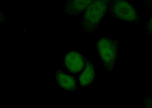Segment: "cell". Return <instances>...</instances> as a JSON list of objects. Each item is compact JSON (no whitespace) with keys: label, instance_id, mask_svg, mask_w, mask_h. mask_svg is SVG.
I'll return each instance as SVG.
<instances>
[{"label":"cell","instance_id":"cell-1","mask_svg":"<svg viewBox=\"0 0 152 108\" xmlns=\"http://www.w3.org/2000/svg\"><path fill=\"white\" fill-rule=\"evenodd\" d=\"M110 0H93L83 14L80 25L87 35L96 33L100 23L108 12Z\"/></svg>","mask_w":152,"mask_h":108},{"label":"cell","instance_id":"cell-2","mask_svg":"<svg viewBox=\"0 0 152 108\" xmlns=\"http://www.w3.org/2000/svg\"><path fill=\"white\" fill-rule=\"evenodd\" d=\"M120 48L118 40L108 35H102L95 43V50L102 64L109 74L115 70Z\"/></svg>","mask_w":152,"mask_h":108},{"label":"cell","instance_id":"cell-3","mask_svg":"<svg viewBox=\"0 0 152 108\" xmlns=\"http://www.w3.org/2000/svg\"><path fill=\"white\" fill-rule=\"evenodd\" d=\"M107 13L123 22L135 24L142 22L137 10L127 0H110Z\"/></svg>","mask_w":152,"mask_h":108},{"label":"cell","instance_id":"cell-4","mask_svg":"<svg viewBox=\"0 0 152 108\" xmlns=\"http://www.w3.org/2000/svg\"><path fill=\"white\" fill-rule=\"evenodd\" d=\"M65 68L72 74H78L85 67V59L77 51H72L67 52L64 60Z\"/></svg>","mask_w":152,"mask_h":108},{"label":"cell","instance_id":"cell-5","mask_svg":"<svg viewBox=\"0 0 152 108\" xmlns=\"http://www.w3.org/2000/svg\"><path fill=\"white\" fill-rule=\"evenodd\" d=\"M93 0H66L64 4L63 10L70 17H78L84 12Z\"/></svg>","mask_w":152,"mask_h":108},{"label":"cell","instance_id":"cell-6","mask_svg":"<svg viewBox=\"0 0 152 108\" xmlns=\"http://www.w3.org/2000/svg\"><path fill=\"white\" fill-rule=\"evenodd\" d=\"M56 79L58 85L62 88L68 91H75L78 87L74 77L58 69L56 72Z\"/></svg>","mask_w":152,"mask_h":108},{"label":"cell","instance_id":"cell-7","mask_svg":"<svg viewBox=\"0 0 152 108\" xmlns=\"http://www.w3.org/2000/svg\"><path fill=\"white\" fill-rule=\"evenodd\" d=\"M95 78L96 70L94 66L93 63L88 60L79 78L80 86L82 88L88 87L93 83Z\"/></svg>","mask_w":152,"mask_h":108},{"label":"cell","instance_id":"cell-8","mask_svg":"<svg viewBox=\"0 0 152 108\" xmlns=\"http://www.w3.org/2000/svg\"><path fill=\"white\" fill-rule=\"evenodd\" d=\"M143 30L148 36L152 37V15L144 25Z\"/></svg>","mask_w":152,"mask_h":108},{"label":"cell","instance_id":"cell-9","mask_svg":"<svg viewBox=\"0 0 152 108\" xmlns=\"http://www.w3.org/2000/svg\"><path fill=\"white\" fill-rule=\"evenodd\" d=\"M142 101L144 107L152 108V94H144Z\"/></svg>","mask_w":152,"mask_h":108},{"label":"cell","instance_id":"cell-10","mask_svg":"<svg viewBox=\"0 0 152 108\" xmlns=\"http://www.w3.org/2000/svg\"><path fill=\"white\" fill-rule=\"evenodd\" d=\"M138 1L147 10H152V0H138Z\"/></svg>","mask_w":152,"mask_h":108}]
</instances>
